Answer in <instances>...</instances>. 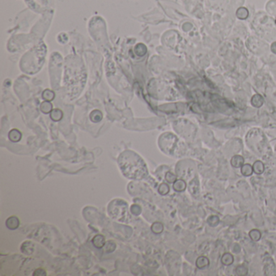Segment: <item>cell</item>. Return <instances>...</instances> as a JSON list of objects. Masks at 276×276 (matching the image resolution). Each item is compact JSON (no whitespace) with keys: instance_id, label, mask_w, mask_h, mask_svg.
<instances>
[{"instance_id":"6da1fadb","label":"cell","mask_w":276,"mask_h":276,"mask_svg":"<svg viewBox=\"0 0 276 276\" xmlns=\"http://www.w3.org/2000/svg\"><path fill=\"white\" fill-rule=\"evenodd\" d=\"M119 165L125 176L129 178L141 179L147 174L143 160L133 152H127L122 154L119 158Z\"/></svg>"},{"instance_id":"7a4b0ae2","label":"cell","mask_w":276,"mask_h":276,"mask_svg":"<svg viewBox=\"0 0 276 276\" xmlns=\"http://www.w3.org/2000/svg\"><path fill=\"white\" fill-rule=\"evenodd\" d=\"M264 263V271L265 274L267 275H271V274H274V270H275V265H274V262L270 257L269 258H266L263 262Z\"/></svg>"},{"instance_id":"3957f363","label":"cell","mask_w":276,"mask_h":276,"mask_svg":"<svg viewBox=\"0 0 276 276\" xmlns=\"http://www.w3.org/2000/svg\"><path fill=\"white\" fill-rule=\"evenodd\" d=\"M244 163H245V160L241 155H233L231 159V165L233 168H241Z\"/></svg>"},{"instance_id":"277c9868","label":"cell","mask_w":276,"mask_h":276,"mask_svg":"<svg viewBox=\"0 0 276 276\" xmlns=\"http://www.w3.org/2000/svg\"><path fill=\"white\" fill-rule=\"evenodd\" d=\"M19 220L18 219L17 217L15 216H11L7 219L6 221V225L9 229H15L19 227Z\"/></svg>"},{"instance_id":"5b68a950","label":"cell","mask_w":276,"mask_h":276,"mask_svg":"<svg viewBox=\"0 0 276 276\" xmlns=\"http://www.w3.org/2000/svg\"><path fill=\"white\" fill-rule=\"evenodd\" d=\"M210 264L209 259L207 258L205 256H200L198 257L197 261H196V267L198 269H203L205 267H208Z\"/></svg>"},{"instance_id":"8992f818","label":"cell","mask_w":276,"mask_h":276,"mask_svg":"<svg viewBox=\"0 0 276 276\" xmlns=\"http://www.w3.org/2000/svg\"><path fill=\"white\" fill-rule=\"evenodd\" d=\"M8 137H9L10 140L12 142L16 143L19 142V140L21 139V133L19 132L18 130L16 129H13L12 131H10L9 134H8Z\"/></svg>"},{"instance_id":"52a82bcc","label":"cell","mask_w":276,"mask_h":276,"mask_svg":"<svg viewBox=\"0 0 276 276\" xmlns=\"http://www.w3.org/2000/svg\"><path fill=\"white\" fill-rule=\"evenodd\" d=\"M253 173H255L257 175H260L264 172L265 165L262 161L257 160L253 163Z\"/></svg>"},{"instance_id":"ba28073f","label":"cell","mask_w":276,"mask_h":276,"mask_svg":"<svg viewBox=\"0 0 276 276\" xmlns=\"http://www.w3.org/2000/svg\"><path fill=\"white\" fill-rule=\"evenodd\" d=\"M234 257L230 253H225L221 257V262L225 266H230L233 263Z\"/></svg>"},{"instance_id":"9c48e42d","label":"cell","mask_w":276,"mask_h":276,"mask_svg":"<svg viewBox=\"0 0 276 276\" xmlns=\"http://www.w3.org/2000/svg\"><path fill=\"white\" fill-rule=\"evenodd\" d=\"M241 172L242 175H244V176H251L253 173V166L249 165V164H244L241 167Z\"/></svg>"},{"instance_id":"30bf717a","label":"cell","mask_w":276,"mask_h":276,"mask_svg":"<svg viewBox=\"0 0 276 276\" xmlns=\"http://www.w3.org/2000/svg\"><path fill=\"white\" fill-rule=\"evenodd\" d=\"M251 103L254 107L259 108L261 107L262 106L264 103V100H263L262 96L259 94H256L253 96L251 100Z\"/></svg>"},{"instance_id":"8fae6325","label":"cell","mask_w":276,"mask_h":276,"mask_svg":"<svg viewBox=\"0 0 276 276\" xmlns=\"http://www.w3.org/2000/svg\"><path fill=\"white\" fill-rule=\"evenodd\" d=\"M92 244L94 245V246L96 248L100 249V248H102L105 246V238L101 235H97V236H96L93 238Z\"/></svg>"},{"instance_id":"7c38bea8","label":"cell","mask_w":276,"mask_h":276,"mask_svg":"<svg viewBox=\"0 0 276 276\" xmlns=\"http://www.w3.org/2000/svg\"><path fill=\"white\" fill-rule=\"evenodd\" d=\"M173 189L177 192L184 191L186 189V183L183 180H176L173 183Z\"/></svg>"},{"instance_id":"4fadbf2b","label":"cell","mask_w":276,"mask_h":276,"mask_svg":"<svg viewBox=\"0 0 276 276\" xmlns=\"http://www.w3.org/2000/svg\"><path fill=\"white\" fill-rule=\"evenodd\" d=\"M62 116H63V113H62V110L58 109L52 110L51 113H50V117H51L52 120H54L55 122L60 121Z\"/></svg>"},{"instance_id":"5bb4252c","label":"cell","mask_w":276,"mask_h":276,"mask_svg":"<svg viewBox=\"0 0 276 276\" xmlns=\"http://www.w3.org/2000/svg\"><path fill=\"white\" fill-rule=\"evenodd\" d=\"M249 237L251 238V240L253 241H257L261 239L262 233L258 229H252L249 233Z\"/></svg>"},{"instance_id":"9a60e30c","label":"cell","mask_w":276,"mask_h":276,"mask_svg":"<svg viewBox=\"0 0 276 276\" xmlns=\"http://www.w3.org/2000/svg\"><path fill=\"white\" fill-rule=\"evenodd\" d=\"M52 109H53L52 105L50 104V101H47V100L43 102V103L41 104V110L44 113H51V111L53 110Z\"/></svg>"},{"instance_id":"2e32d148","label":"cell","mask_w":276,"mask_h":276,"mask_svg":"<svg viewBox=\"0 0 276 276\" xmlns=\"http://www.w3.org/2000/svg\"><path fill=\"white\" fill-rule=\"evenodd\" d=\"M134 51H135L137 55L143 56L147 53V48H146V46L144 45L138 44L134 48Z\"/></svg>"},{"instance_id":"e0dca14e","label":"cell","mask_w":276,"mask_h":276,"mask_svg":"<svg viewBox=\"0 0 276 276\" xmlns=\"http://www.w3.org/2000/svg\"><path fill=\"white\" fill-rule=\"evenodd\" d=\"M54 92L53 91H50L49 89H46V91H44L42 93V97L44 100H47V101H51L52 100H54Z\"/></svg>"},{"instance_id":"ac0fdd59","label":"cell","mask_w":276,"mask_h":276,"mask_svg":"<svg viewBox=\"0 0 276 276\" xmlns=\"http://www.w3.org/2000/svg\"><path fill=\"white\" fill-rule=\"evenodd\" d=\"M207 224L211 227H216L219 224V218L217 215H211L207 219Z\"/></svg>"},{"instance_id":"d6986e66","label":"cell","mask_w":276,"mask_h":276,"mask_svg":"<svg viewBox=\"0 0 276 276\" xmlns=\"http://www.w3.org/2000/svg\"><path fill=\"white\" fill-rule=\"evenodd\" d=\"M90 118L92 122H95V118H96V122H100L102 119V113L99 110H94L90 114Z\"/></svg>"},{"instance_id":"ffe728a7","label":"cell","mask_w":276,"mask_h":276,"mask_svg":"<svg viewBox=\"0 0 276 276\" xmlns=\"http://www.w3.org/2000/svg\"><path fill=\"white\" fill-rule=\"evenodd\" d=\"M163 229H164L163 225L159 222H156L155 223V224H153V225H152V232H153L154 233H156V234L160 233V232L163 231Z\"/></svg>"},{"instance_id":"44dd1931","label":"cell","mask_w":276,"mask_h":276,"mask_svg":"<svg viewBox=\"0 0 276 276\" xmlns=\"http://www.w3.org/2000/svg\"><path fill=\"white\" fill-rule=\"evenodd\" d=\"M235 271H236V274L237 275L240 276L246 275L248 274V269L245 266H238L236 268V270H235Z\"/></svg>"},{"instance_id":"7402d4cb","label":"cell","mask_w":276,"mask_h":276,"mask_svg":"<svg viewBox=\"0 0 276 276\" xmlns=\"http://www.w3.org/2000/svg\"><path fill=\"white\" fill-rule=\"evenodd\" d=\"M159 193L162 195H165V194H167L169 192V187L167 184H165V183H163V184H161L159 187V190H158Z\"/></svg>"},{"instance_id":"603a6c76","label":"cell","mask_w":276,"mask_h":276,"mask_svg":"<svg viewBox=\"0 0 276 276\" xmlns=\"http://www.w3.org/2000/svg\"><path fill=\"white\" fill-rule=\"evenodd\" d=\"M165 180L169 181V183H174L175 181H176V175L173 174V173H171V172H168L165 175Z\"/></svg>"},{"instance_id":"cb8c5ba5","label":"cell","mask_w":276,"mask_h":276,"mask_svg":"<svg viewBox=\"0 0 276 276\" xmlns=\"http://www.w3.org/2000/svg\"><path fill=\"white\" fill-rule=\"evenodd\" d=\"M46 273L44 270H42V269H37V270H35L33 275H46Z\"/></svg>"}]
</instances>
